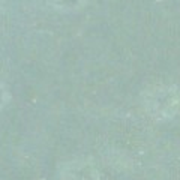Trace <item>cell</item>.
Here are the masks:
<instances>
[{
	"mask_svg": "<svg viewBox=\"0 0 180 180\" xmlns=\"http://www.w3.org/2000/svg\"><path fill=\"white\" fill-rule=\"evenodd\" d=\"M143 105L155 120H170L180 110V92L174 86L153 87L144 93Z\"/></svg>",
	"mask_w": 180,
	"mask_h": 180,
	"instance_id": "6da1fadb",
	"label": "cell"
},
{
	"mask_svg": "<svg viewBox=\"0 0 180 180\" xmlns=\"http://www.w3.org/2000/svg\"><path fill=\"white\" fill-rule=\"evenodd\" d=\"M62 180H99L98 167L90 159H74L66 162L60 170Z\"/></svg>",
	"mask_w": 180,
	"mask_h": 180,
	"instance_id": "7a4b0ae2",
	"label": "cell"
},
{
	"mask_svg": "<svg viewBox=\"0 0 180 180\" xmlns=\"http://www.w3.org/2000/svg\"><path fill=\"white\" fill-rule=\"evenodd\" d=\"M6 101H8V92L0 86V108L6 104Z\"/></svg>",
	"mask_w": 180,
	"mask_h": 180,
	"instance_id": "3957f363",
	"label": "cell"
}]
</instances>
